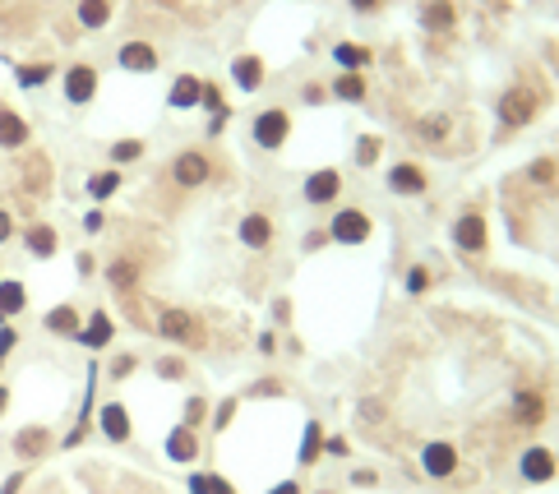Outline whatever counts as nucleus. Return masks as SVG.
Here are the masks:
<instances>
[{"instance_id": "a18cd8bd", "label": "nucleus", "mask_w": 559, "mask_h": 494, "mask_svg": "<svg viewBox=\"0 0 559 494\" xmlns=\"http://www.w3.org/2000/svg\"><path fill=\"white\" fill-rule=\"evenodd\" d=\"M375 480H379V476H375V471H366V467H361V471H351V485H361V489H366V485H375Z\"/></svg>"}, {"instance_id": "39448f33", "label": "nucleus", "mask_w": 559, "mask_h": 494, "mask_svg": "<svg viewBox=\"0 0 559 494\" xmlns=\"http://www.w3.org/2000/svg\"><path fill=\"white\" fill-rule=\"evenodd\" d=\"M329 236H333L338 245H361V240L370 236V218L356 213V209H342V213L329 222Z\"/></svg>"}, {"instance_id": "7ed1b4c3", "label": "nucleus", "mask_w": 559, "mask_h": 494, "mask_svg": "<svg viewBox=\"0 0 559 494\" xmlns=\"http://www.w3.org/2000/svg\"><path fill=\"white\" fill-rule=\"evenodd\" d=\"M536 93L532 89H508L504 98H499V120H504V126H513V130H523L527 126V120L536 116Z\"/></svg>"}, {"instance_id": "aec40b11", "label": "nucleus", "mask_w": 559, "mask_h": 494, "mask_svg": "<svg viewBox=\"0 0 559 494\" xmlns=\"http://www.w3.org/2000/svg\"><path fill=\"white\" fill-rule=\"evenodd\" d=\"M268 240H273V227H268V218H264V213H250V218L241 222V245H250V250H264Z\"/></svg>"}, {"instance_id": "20e7f679", "label": "nucleus", "mask_w": 559, "mask_h": 494, "mask_svg": "<svg viewBox=\"0 0 559 494\" xmlns=\"http://www.w3.org/2000/svg\"><path fill=\"white\" fill-rule=\"evenodd\" d=\"M421 471H425L430 480H449V476L458 471V448L444 443V439L425 443V452H421Z\"/></svg>"}, {"instance_id": "e433bc0d", "label": "nucleus", "mask_w": 559, "mask_h": 494, "mask_svg": "<svg viewBox=\"0 0 559 494\" xmlns=\"http://www.w3.org/2000/svg\"><path fill=\"white\" fill-rule=\"evenodd\" d=\"M425 286H430V273H425V268H412V273H407V292H412V296H421Z\"/></svg>"}, {"instance_id": "473e14b6", "label": "nucleus", "mask_w": 559, "mask_h": 494, "mask_svg": "<svg viewBox=\"0 0 559 494\" xmlns=\"http://www.w3.org/2000/svg\"><path fill=\"white\" fill-rule=\"evenodd\" d=\"M47 79H51V65H23V70H19V84H23V89H42Z\"/></svg>"}, {"instance_id": "1a4fd4ad", "label": "nucleus", "mask_w": 559, "mask_h": 494, "mask_svg": "<svg viewBox=\"0 0 559 494\" xmlns=\"http://www.w3.org/2000/svg\"><path fill=\"white\" fill-rule=\"evenodd\" d=\"M513 421L527 425V430H536V425L545 421V393H536V388H517V393H513Z\"/></svg>"}, {"instance_id": "b1692460", "label": "nucleus", "mask_w": 559, "mask_h": 494, "mask_svg": "<svg viewBox=\"0 0 559 494\" xmlns=\"http://www.w3.org/2000/svg\"><path fill=\"white\" fill-rule=\"evenodd\" d=\"M23 305H28L23 282H0V319H14Z\"/></svg>"}, {"instance_id": "5fc2aeb1", "label": "nucleus", "mask_w": 559, "mask_h": 494, "mask_svg": "<svg viewBox=\"0 0 559 494\" xmlns=\"http://www.w3.org/2000/svg\"><path fill=\"white\" fill-rule=\"evenodd\" d=\"M5 406H10V388H0V416H5Z\"/></svg>"}, {"instance_id": "5701e85b", "label": "nucleus", "mask_w": 559, "mask_h": 494, "mask_svg": "<svg viewBox=\"0 0 559 494\" xmlns=\"http://www.w3.org/2000/svg\"><path fill=\"white\" fill-rule=\"evenodd\" d=\"M47 328H51V333H61V338H79V328H84V323H79V310L74 305H56L47 314Z\"/></svg>"}, {"instance_id": "49530a36", "label": "nucleus", "mask_w": 559, "mask_h": 494, "mask_svg": "<svg viewBox=\"0 0 559 494\" xmlns=\"http://www.w3.org/2000/svg\"><path fill=\"white\" fill-rule=\"evenodd\" d=\"M324 448H329V452H333V458H347V439H329V443H324Z\"/></svg>"}, {"instance_id": "6e6552de", "label": "nucleus", "mask_w": 559, "mask_h": 494, "mask_svg": "<svg viewBox=\"0 0 559 494\" xmlns=\"http://www.w3.org/2000/svg\"><path fill=\"white\" fill-rule=\"evenodd\" d=\"M453 240H458V250L481 255V250H486V218H481V213H462V218L453 222Z\"/></svg>"}, {"instance_id": "ea45409f", "label": "nucleus", "mask_w": 559, "mask_h": 494, "mask_svg": "<svg viewBox=\"0 0 559 494\" xmlns=\"http://www.w3.org/2000/svg\"><path fill=\"white\" fill-rule=\"evenodd\" d=\"M19 342V333H14V328H0V360H5L10 356V347Z\"/></svg>"}, {"instance_id": "4c0bfd02", "label": "nucleus", "mask_w": 559, "mask_h": 494, "mask_svg": "<svg viewBox=\"0 0 559 494\" xmlns=\"http://www.w3.org/2000/svg\"><path fill=\"white\" fill-rule=\"evenodd\" d=\"M157 375H163V379H181L185 365H181V360H157Z\"/></svg>"}, {"instance_id": "a211bd4d", "label": "nucleus", "mask_w": 559, "mask_h": 494, "mask_svg": "<svg viewBox=\"0 0 559 494\" xmlns=\"http://www.w3.org/2000/svg\"><path fill=\"white\" fill-rule=\"evenodd\" d=\"M199 98H204V84H199L194 74H181L176 84H172V93H167V102H172L176 111H190V107H199Z\"/></svg>"}, {"instance_id": "6ab92c4d", "label": "nucleus", "mask_w": 559, "mask_h": 494, "mask_svg": "<svg viewBox=\"0 0 559 494\" xmlns=\"http://www.w3.org/2000/svg\"><path fill=\"white\" fill-rule=\"evenodd\" d=\"M319 452H324V425H319V421H305V434H301V452H296V462H301V467H314Z\"/></svg>"}, {"instance_id": "c85d7f7f", "label": "nucleus", "mask_w": 559, "mask_h": 494, "mask_svg": "<svg viewBox=\"0 0 559 494\" xmlns=\"http://www.w3.org/2000/svg\"><path fill=\"white\" fill-rule=\"evenodd\" d=\"M107 277H111L116 292H130V286L139 282V264H135V259H116V264L107 268Z\"/></svg>"}, {"instance_id": "dca6fc26", "label": "nucleus", "mask_w": 559, "mask_h": 494, "mask_svg": "<svg viewBox=\"0 0 559 494\" xmlns=\"http://www.w3.org/2000/svg\"><path fill=\"white\" fill-rule=\"evenodd\" d=\"M338 190H342V176L329 167V172H314L310 181H305V199L310 203H329V199H338Z\"/></svg>"}, {"instance_id": "37998d69", "label": "nucleus", "mask_w": 559, "mask_h": 494, "mask_svg": "<svg viewBox=\"0 0 559 494\" xmlns=\"http://www.w3.org/2000/svg\"><path fill=\"white\" fill-rule=\"evenodd\" d=\"M532 181H554V162H536V167H532Z\"/></svg>"}, {"instance_id": "2f4dec72", "label": "nucleus", "mask_w": 559, "mask_h": 494, "mask_svg": "<svg viewBox=\"0 0 559 494\" xmlns=\"http://www.w3.org/2000/svg\"><path fill=\"white\" fill-rule=\"evenodd\" d=\"M116 185H121V176H116V172H98V176L89 181V194H93V199H111Z\"/></svg>"}, {"instance_id": "412c9836", "label": "nucleus", "mask_w": 559, "mask_h": 494, "mask_svg": "<svg viewBox=\"0 0 559 494\" xmlns=\"http://www.w3.org/2000/svg\"><path fill=\"white\" fill-rule=\"evenodd\" d=\"M28 144V126L14 111H0V148H23Z\"/></svg>"}, {"instance_id": "ddd939ff", "label": "nucleus", "mask_w": 559, "mask_h": 494, "mask_svg": "<svg viewBox=\"0 0 559 494\" xmlns=\"http://www.w3.org/2000/svg\"><path fill=\"white\" fill-rule=\"evenodd\" d=\"M388 190L393 194H425V172L412 167V162H397V167L388 172Z\"/></svg>"}, {"instance_id": "79ce46f5", "label": "nucleus", "mask_w": 559, "mask_h": 494, "mask_svg": "<svg viewBox=\"0 0 559 494\" xmlns=\"http://www.w3.org/2000/svg\"><path fill=\"white\" fill-rule=\"evenodd\" d=\"M361 421H384V406L379 402H361Z\"/></svg>"}, {"instance_id": "c9c22d12", "label": "nucleus", "mask_w": 559, "mask_h": 494, "mask_svg": "<svg viewBox=\"0 0 559 494\" xmlns=\"http://www.w3.org/2000/svg\"><path fill=\"white\" fill-rule=\"evenodd\" d=\"M199 421H204V397H190V402H185V425L194 430Z\"/></svg>"}, {"instance_id": "2eb2a0df", "label": "nucleus", "mask_w": 559, "mask_h": 494, "mask_svg": "<svg viewBox=\"0 0 559 494\" xmlns=\"http://www.w3.org/2000/svg\"><path fill=\"white\" fill-rule=\"evenodd\" d=\"M231 79H236V89L255 93V89L264 84V61H259V56H236V61H231Z\"/></svg>"}, {"instance_id": "3c124183", "label": "nucleus", "mask_w": 559, "mask_h": 494, "mask_svg": "<svg viewBox=\"0 0 559 494\" xmlns=\"http://www.w3.org/2000/svg\"><path fill=\"white\" fill-rule=\"evenodd\" d=\"M10 231H14V227H10V213H0V245L10 240Z\"/></svg>"}, {"instance_id": "8fccbe9b", "label": "nucleus", "mask_w": 559, "mask_h": 494, "mask_svg": "<svg viewBox=\"0 0 559 494\" xmlns=\"http://www.w3.org/2000/svg\"><path fill=\"white\" fill-rule=\"evenodd\" d=\"M255 397H277V384L268 379V384H255Z\"/></svg>"}, {"instance_id": "de8ad7c7", "label": "nucleus", "mask_w": 559, "mask_h": 494, "mask_svg": "<svg viewBox=\"0 0 559 494\" xmlns=\"http://www.w3.org/2000/svg\"><path fill=\"white\" fill-rule=\"evenodd\" d=\"M268 494H301V485H296V480H283V485H273Z\"/></svg>"}, {"instance_id": "f257e3e1", "label": "nucleus", "mask_w": 559, "mask_h": 494, "mask_svg": "<svg viewBox=\"0 0 559 494\" xmlns=\"http://www.w3.org/2000/svg\"><path fill=\"white\" fill-rule=\"evenodd\" d=\"M287 135H292V116H287L283 107H268V111L255 116V144H259V148H268V153L283 148Z\"/></svg>"}, {"instance_id": "393cba45", "label": "nucleus", "mask_w": 559, "mask_h": 494, "mask_svg": "<svg viewBox=\"0 0 559 494\" xmlns=\"http://www.w3.org/2000/svg\"><path fill=\"white\" fill-rule=\"evenodd\" d=\"M47 430L42 425H28V430H19V439H14V452H19V458H37V452H42L47 448Z\"/></svg>"}, {"instance_id": "f3484780", "label": "nucleus", "mask_w": 559, "mask_h": 494, "mask_svg": "<svg viewBox=\"0 0 559 494\" xmlns=\"http://www.w3.org/2000/svg\"><path fill=\"white\" fill-rule=\"evenodd\" d=\"M167 458H172V462H194V458H199V439H194L190 425H176V430L167 434Z\"/></svg>"}, {"instance_id": "864d4df0", "label": "nucleus", "mask_w": 559, "mask_h": 494, "mask_svg": "<svg viewBox=\"0 0 559 494\" xmlns=\"http://www.w3.org/2000/svg\"><path fill=\"white\" fill-rule=\"evenodd\" d=\"M379 0H351V10H375Z\"/></svg>"}, {"instance_id": "4468645a", "label": "nucleus", "mask_w": 559, "mask_h": 494, "mask_svg": "<svg viewBox=\"0 0 559 494\" xmlns=\"http://www.w3.org/2000/svg\"><path fill=\"white\" fill-rule=\"evenodd\" d=\"M111 333H116V328H111L107 310H98V314H89V323H84V328H79V342H84L89 351H102V347L111 342Z\"/></svg>"}, {"instance_id": "58836bf2", "label": "nucleus", "mask_w": 559, "mask_h": 494, "mask_svg": "<svg viewBox=\"0 0 559 494\" xmlns=\"http://www.w3.org/2000/svg\"><path fill=\"white\" fill-rule=\"evenodd\" d=\"M231 416H236V402H222V406H218V416H213V425H218V430H227V425H231Z\"/></svg>"}, {"instance_id": "4be33fe9", "label": "nucleus", "mask_w": 559, "mask_h": 494, "mask_svg": "<svg viewBox=\"0 0 559 494\" xmlns=\"http://www.w3.org/2000/svg\"><path fill=\"white\" fill-rule=\"evenodd\" d=\"M421 23H425L430 33H444V28H453V5H449V0H425Z\"/></svg>"}, {"instance_id": "cd10ccee", "label": "nucleus", "mask_w": 559, "mask_h": 494, "mask_svg": "<svg viewBox=\"0 0 559 494\" xmlns=\"http://www.w3.org/2000/svg\"><path fill=\"white\" fill-rule=\"evenodd\" d=\"M111 19V0H79V23L84 28H107Z\"/></svg>"}, {"instance_id": "9b49d317", "label": "nucleus", "mask_w": 559, "mask_h": 494, "mask_svg": "<svg viewBox=\"0 0 559 494\" xmlns=\"http://www.w3.org/2000/svg\"><path fill=\"white\" fill-rule=\"evenodd\" d=\"M116 61H121V70H130V74H153L157 70V51L148 42H126L116 51Z\"/></svg>"}, {"instance_id": "a878e982", "label": "nucleus", "mask_w": 559, "mask_h": 494, "mask_svg": "<svg viewBox=\"0 0 559 494\" xmlns=\"http://www.w3.org/2000/svg\"><path fill=\"white\" fill-rule=\"evenodd\" d=\"M333 61H338L347 74H356V70H366V65H370V51H366V47H356V42H338V47H333Z\"/></svg>"}, {"instance_id": "c03bdc74", "label": "nucleus", "mask_w": 559, "mask_h": 494, "mask_svg": "<svg viewBox=\"0 0 559 494\" xmlns=\"http://www.w3.org/2000/svg\"><path fill=\"white\" fill-rule=\"evenodd\" d=\"M213 489V476H190V494H209Z\"/></svg>"}, {"instance_id": "0eeeda50", "label": "nucleus", "mask_w": 559, "mask_h": 494, "mask_svg": "<svg viewBox=\"0 0 559 494\" xmlns=\"http://www.w3.org/2000/svg\"><path fill=\"white\" fill-rule=\"evenodd\" d=\"M157 333H163L167 342H199V323L185 310H163L157 314Z\"/></svg>"}, {"instance_id": "bb28decb", "label": "nucleus", "mask_w": 559, "mask_h": 494, "mask_svg": "<svg viewBox=\"0 0 559 494\" xmlns=\"http://www.w3.org/2000/svg\"><path fill=\"white\" fill-rule=\"evenodd\" d=\"M28 255H33V259H51V255H56V231L37 222V227L28 231Z\"/></svg>"}, {"instance_id": "423d86ee", "label": "nucleus", "mask_w": 559, "mask_h": 494, "mask_svg": "<svg viewBox=\"0 0 559 494\" xmlns=\"http://www.w3.org/2000/svg\"><path fill=\"white\" fill-rule=\"evenodd\" d=\"M172 176H176V185L199 190V185H209L213 167H209V157H204V153H181V157H176V167H172Z\"/></svg>"}, {"instance_id": "f8f14e48", "label": "nucleus", "mask_w": 559, "mask_h": 494, "mask_svg": "<svg viewBox=\"0 0 559 494\" xmlns=\"http://www.w3.org/2000/svg\"><path fill=\"white\" fill-rule=\"evenodd\" d=\"M98 425H102V434H107L111 443H126V439H130V411H126L121 402H107L102 416H98Z\"/></svg>"}, {"instance_id": "603ef678", "label": "nucleus", "mask_w": 559, "mask_h": 494, "mask_svg": "<svg viewBox=\"0 0 559 494\" xmlns=\"http://www.w3.org/2000/svg\"><path fill=\"white\" fill-rule=\"evenodd\" d=\"M209 494H236V489H231V485H227L222 476H213V489H209Z\"/></svg>"}, {"instance_id": "9d476101", "label": "nucleus", "mask_w": 559, "mask_h": 494, "mask_svg": "<svg viewBox=\"0 0 559 494\" xmlns=\"http://www.w3.org/2000/svg\"><path fill=\"white\" fill-rule=\"evenodd\" d=\"M93 93H98V70L93 65H74L65 74V98L74 107H84V102H93Z\"/></svg>"}, {"instance_id": "c756f323", "label": "nucleus", "mask_w": 559, "mask_h": 494, "mask_svg": "<svg viewBox=\"0 0 559 494\" xmlns=\"http://www.w3.org/2000/svg\"><path fill=\"white\" fill-rule=\"evenodd\" d=\"M333 98H342V102H361V98H366V79H361V74H342L338 84H333Z\"/></svg>"}, {"instance_id": "72a5a7b5", "label": "nucleus", "mask_w": 559, "mask_h": 494, "mask_svg": "<svg viewBox=\"0 0 559 494\" xmlns=\"http://www.w3.org/2000/svg\"><path fill=\"white\" fill-rule=\"evenodd\" d=\"M111 157H116V162H135V157H144V144H139V139H121V144L111 148Z\"/></svg>"}, {"instance_id": "f704fd0d", "label": "nucleus", "mask_w": 559, "mask_h": 494, "mask_svg": "<svg viewBox=\"0 0 559 494\" xmlns=\"http://www.w3.org/2000/svg\"><path fill=\"white\" fill-rule=\"evenodd\" d=\"M375 157H379V139H361V148H356V162H361V167H370Z\"/></svg>"}, {"instance_id": "7c9ffc66", "label": "nucleus", "mask_w": 559, "mask_h": 494, "mask_svg": "<svg viewBox=\"0 0 559 494\" xmlns=\"http://www.w3.org/2000/svg\"><path fill=\"white\" fill-rule=\"evenodd\" d=\"M421 139H425V144L449 139V116H425V120H421Z\"/></svg>"}, {"instance_id": "f03ea898", "label": "nucleus", "mask_w": 559, "mask_h": 494, "mask_svg": "<svg viewBox=\"0 0 559 494\" xmlns=\"http://www.w3.org/2000/svg\"><path fill=\"white\" fill-rule=\"evenodd\" d=\"M554 471H559V462H554V452L545 443H532L523 458H517V476H523L527 485H550Z\"/></svg>"}, {"instance_id": "a19ab883", "label": "nucleus", "mask_w": 559, "mask_h": 494, "mask_svg": "<svg viewBox=\"0 0 559 494\" xmlns=\"http://www.w3.org/2000/svg\"><path fill=\"white\" fill-rule=\"evenodd\" d=\"M130 369H135V356H116V365H111V375H116V379H126Z\"/></svg>"}, {"instance_id": "6e6d98bb", "label": "nucleus", "mask_w": 559, "mask_h": 494, "mask_svg": "<svg viewBox=\"0 0 559 494\" xmlns=\"http://www.w3.org/2000/svg\"><path fill=\"white\" fill-rule=\"evenodd\" d=\"M319 494H329V489H319Z\"/></svg>"}, {"instance_id": "09e8293b", "label": "nucleus", "mask_w": 559, "mask_h": 494, "mask_svg": "<svg viewBox=\"0 0 559 494\" xmlns=\"http://www.w3.org/2000/svg\"><path fill=\"white\" fill-rule=\"evenodd\" d=\"M19 485H23V471H14V476L5 480V489H0V494H19Z\"/></svg>"}]
</instances>
